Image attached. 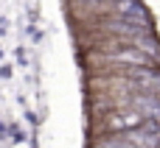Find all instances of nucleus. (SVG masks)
<instances>
[{"label": "nucleus", "mask_w": 160, "mask_h": 148, "mask_svg": "<svg viewBox=\"0 0 160 148\" xmlns=\"http://www.w3.org/2000/svg\"><path fill=\"white\" fill-rule=\"evenodd\" d=\"M146 123V115L141 109H112L104 115V132L121 134V132H135Z\"/></svg>", "instance_id": "f257e3e1"}, {"label": "nucleus", "mask_w": 160, "mask_h": 148, "mask_svg": "<svg viewBox=\"0 0 160 148\" xmlns=\"http://www.w3.org/2000/svg\"><path fill=\"white\" fill-rule=\"evenodd\" d=\"M104 62H112V64H121V67H152L155 62L141 50V48H115V50H110L107 56H104Z\"/></svg>", "instance_id": "f03ea898"}, {"label": "nucleus", "mask_w": 160, "mask_h": 148, "mask_svg": "<svg viewBox=\"0 0 160 148\" xmlns=\"http://www.w3.org/2000/svg\"><path fill=\"white\" fill-rule=\"evenodd\" d=\"M112 3H129V0H112Z\"/></svg>", "instance_id": "7ed1b4c3"}, {"label": "nucleus", "mask_w": 160, "mask_h": 148, "mask_svg": "<svg viewBox=\"0 0 160 148\" xmlns=\"http://www.w3.org/2000/svg\"><path fill=\"white\" fill-rule=\"evenodd\" d=\"M90 3H93V0H90Z\"/></svg>", "instance_id": "20e7f679"}]
</instances>
